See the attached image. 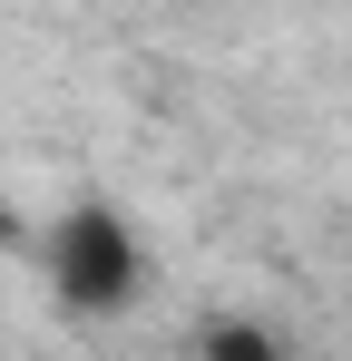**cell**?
<instances>
[{
	"instance_id": "obj_2",
	"label": "cell",
	"mask_w": 352,
	"mask_h": 361,
	"mask_svg": "<svg viewBox=\"0 0 352 361\" xmlns=\"http://www.w3.org/2000/svg\"><path fill=\"white\" fill-rule=\"evenodd\" d=\"M196 352H206V361H284V342H274L264 322H206Z\"/></svg>"
},
{
	"instance_id": "obj_1",
	"label": "cell",
	"mask_w": 352,
	"mask_h": 361,
	"mask_svg": "<svg viewBox=\"0 0 352 361\" xmlns=\"http://www.w3.org/2000/svg\"><path fill=\"white\" fill-rule=\"evenodd\" d=\"M49 283H59L69 312H127V293H137V235H127V215H108V205L59 215Z\"/></svg>"
}]
</instances>
